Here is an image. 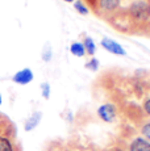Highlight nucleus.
Listing matches in <instances>:
<instances>
[{
	"label": "nucleus",
	"instance_id": "7ed1b4c3",
	"mask_svg": "<svg viewBox=\"0 0 150 151\" xmlns=\"http://www.w3.org/2000/svg\"><path fill=\"white\" fill-rule=\"evenodd\" d=\"M34 75H33V71L30 68H22L20 71H17L15 75H13L12 80L15 82L16 84H20V86H25V84L30 83L33 80Z\"/></svg>",
	"mask_w": 150,
	"mask_h": 151
},
{
	"label": "nucleus",
	"instance_id": "4468645a",
	"mask_svg": "<svg viewBox=\"0 0 150 151\" xmlns=\"http://www.w3.org/2000/svg\"><path fill=\"white\" fill-rule=\"evenodd\" d=\"M142 134L145 135L148 139H150V122H148V124H145L142 126Z\"/></svg>",
	"mask_w": 150,
	"mask_h": 151
},
{
	"label": "nucleus",
	"instance_id": "6ab92c4d",
	"mask_svg": "<svg viewBox=\"0 0 150 151\" xmlns=\"http://www.w3.org/2000/svg\"><path fill=\"white\" fill-rule=\"evenodd\" d=\"M66 151H70V150H66Z\"/></svg>",
	"mask_w": 150,
	"mask_h": 151
},
{
	"label": "nucleus",
	"instance_id": "f3484780",
	"mask_svg": "<svg viewBox=\"0 0 150 151\" xmlns=\"http://www.w3.org/2000/svg\"><path fill=\"white\" fill-rule=\"evenodd\" d=\"M65 1H69V3H71V1H74V0H65Z\"/></svg>",
	"mask_w": 150,
	"mask_h": 151
},
{
	"label": "nucleus",
	"instance_id": "dca6fc26",
	"mask_svg": "<svg viewBox=\"0 0 150 151\" xmlns=\"http://www.w3.org/2000/svg\"><path fill=\"white\" fill-rule=\"evenodd\" d=\"M1 103H3V99H1V93H0V105H1Z\"/></svg>",
	"mask_w": 150,
	"mask_h": 151
},
{
	"label": "nucleus",
	"instance_id": "39448f33",
	"mask_svg": "<svg viewBox=\"0 0 150 151\" xmlns=\"http://www.w3.org/2000/svg\"><path fill=\"white\" fill-rule=\"evenodd\" d=\"M131 151H150V142L146 141L145 138H136L131 143L129 147Z\"/></svg>",
	"mask_w": 150,
	"mask_h": 151
},
{
	"label": "nucleus",
	"instance_id": "423d86ee",
	"mask_svg": "<svg viewBox=\"0 0 150 151\" xmlns=\"http://www.w3.org/2000/svg\"><path fill=\"white\" fill-rule=\"evenodd\" d=\"M41 118H42V113H41V112L33 113V114H32L30 117L27 120V122H25V125H24L25 132H30V130H33L34 127H36L37 125L40 124Z\"/></svg>",
	"mask_w": 150,
	"mask_h": 151
},
{
	"label": "nucleus",
	"instance_id": "a211bd4d",
	"mask_svg": "<svg viewBox=\"0 0 150 151\" xmlns=\"http://www.w3.org/2000/svg\"><path fill=\"white\" fill-rule=\"evenodd\" d=\"M113 151H120V150H113Z\"/></svg>",
	"mask_w": 150,
	"mask_h": 151
},
{
	"label": "nucleus",
	"instance_id": "2eb2a0df",
	"mask_svg": "<svg viewBox=\"0 0 150 151\" xmlns=\"http://www.w3.org/2000/svg\"><path fill=\"white\" fill-rule=\"evenodd\" d=\"M144 109H145V112L150 116V99H148V100L145 101V104H144Z\"/></svg>",
	"mask_w": 150,
	"mask_h": 151
},
{
	"label": "nucleus",
	"instance_id": "1a4fd4ad",
	"mask_svg": "<svg viewBox=\"0 0 150 151\" xmlns=\"http://www.w3.org/2000/svg\"><path fill=\"white\" fill-rule=\"evenodd\" d=\"M0 151H15L12 142L7 137H0Z\"/></svg>",
	"mask_w": 150,
	"mask_h": 151
},
{
	"label": "nucleus",
	"instance_id": "f8f14e48",
	"mask_svg": "<svg viewBox=\"0 0 150 151\" xmlns=\"http://www.w3.org/2000/svg\"><path fill=\"white\" fill-rule=\"evenodd\" d=\"M86 67H87L88 70H92V71H96L97 67H99V60L94 58V59H91L90 62L86 65Z\"/></svg>",
	"mask_w": 150,
	"mask_h": 151
},
{
	"label": "nucleus",
	"instance_id": "0eeeda50",
	"mask_svg": "<svg viewBox=\"0 0 150 151\" xmlns=\"http://www.w3.org/2000/svg\"><path fill=\"white\" fill-rule=\"evenodd\" d=\"M120 0H99V7L104 12H113L119 8Z\"/></svg>",
	"mask_w": 150,
	"mask_h": 151
},
{
	"label": "nucleus",
	"instance_id": "20e7f679",
	"mask_svg": "<svg viewBox=\"0 0 150 151\" xmlns=\"http://www.w3.org/2000/svg\"><path fill=\"white\" fill-rule=\"evenodd\" d=\"M102 46L105 49V50H108L109 53H113V54H117V55H125V50L121 47L119 43H116L115 41H112V40L104 38L102 41Z\"/></svg>",
	"mask_w": 150,
	"mask_h": 151
},
{
	"label": "nucleus",
	"instance_id": "ddd939ff",
	"mask_svg": "<svg viewBox=\"0 0 150 151\" xmlns=\"http://www.w3.org/2000/svg\"><path fill=\"white\" fill-rule=\"evenodd\" d=\"M41 91H42V96L45 99H49V96H50V86L48 83L41 84Z\"/></svg>",
	"mask_w": 150,
	"mask_h": 151
},
{
	"label": "nucleus",
	"instance_id": "f257e3e1",
	"mask_svg": "<svg viewBox=\"0 0 150 151\" xmlns=\"http://www.w3.org/2000/svg\"><path fill=\"white\" fill-rule=\"evenodd\" d=\"M131 14L134 20H146L150 16V5L145 0H138L131 5Z\"/></svg>",
	"mask_w": 150,
	"mask_h": 151
},
{
	"label": "nucleus",
	"instance_id": "6e6552de",
	"mask_svg": "<svg viewBox=\"0 0 150 151\" xmlns=\"http://www.w3.org/2000/svg\"><path fill=\"white\" fill-rule=\"evenodd\" d=\"M70 51L73 55H75V57H83V55L86 54L84 45L80 42H74L73 45L70 46Z\"/></svg>",
	"mask_w": 150,
	"mask_h": 151
},
{
	"label": "nucleus",
	"instance_id": "9b49d317",
	"mask_svg": "<svg viewBox=\"0 0 150 151\" xmlns=\"http://www.w3.org/2000/svg\"><path fill=\"white\" fill-rule=\"evenodd\" d=\"M75 9H76L80 14H87V13H88V9L86 8V5L83 4V3L80 1V0L75 1Z\"/></svg>",
	"mask_w": 150,
	"mask_h": 151
},
{
	"label": "nucleus",
	"instance_id": "f03ea898",
	"mask_svg": "<svg viewBox=\"0 0 150 151\" xmlns=\"http://www.w3.org/2000/svg\"><path fill=\"white\" fill-rule=\"evenodd\" d=\"M97 114L104 122H112L116 117V108L112 104H104L97 109Z\"/></svg>",
	"mask_w": 150,
	"mask_h": 151
},
{
	"label": "nucleus",
	"instance_id": "9d476101",
	"mask_svg": "<svg viewBox=\"0 0 150 151\" xmlns=\"http://www.w3.org/2000/svg\"><path fill=\"white\" fill-rule=\"evenodd\" d=\"M84 49H86V51H87L90 55H94V53H95V45H94L92 38H90V37H87V38L84 40Z\"/></svg>",
	"mask_w": 150,
	"mask_h": 151
}]
</instances>
